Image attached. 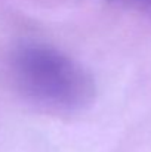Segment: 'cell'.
<instances>
[{
	"mask_svg": "<svg viewBox=\"0 0 151 152\" xmlns=\"http://www.w3.org/2000/svg\"><path fill=\"white\" fill-rule=\"evenodd\" d=\"M111 1H116L127 9H132L151 18V0H111Z\"/></svg>",
	"mask_w": 151,
	"mask_h": 152,
	"instance_id": "cell-2",
	"label": "cell"
},
{
	"mask_svg": "<svg viewBox=\"0 0 151 152\" xmlns=\"http://www.w3.org/2000/svg\"><path fill=\"white\" fill-rule=\"evenodd\" d=\"M13 75L22 95L58 114H76L94 101V81L67 53L45 46H24L13 56Z\"/></svg>",
	"mask_w": 151,
	"mask_h": 152,
	"instance_id": "cell-1",
	"label": "cell"
}]
</instances>
